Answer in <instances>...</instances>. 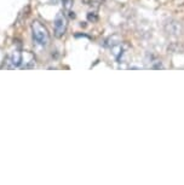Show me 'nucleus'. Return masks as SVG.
Masks as SVG:
<instances>
[{"instance_id": "6", "label": "nucleus", "mask_w": 184, "mask_h": 185, "mask_svg": "<svg viewBox=\"0 0 184 185\" xmlns=\"http://www.w3.org/2000/svg\"><path fill=\"white\" fill-rule=\"evenodd\" d=\"M68 13H69V17H70V18H75V13H74L72 10H69Z\"/></svg>"}, {"instance_id": "5", "label": "nucleus", "mask_w": 184, "mask_h": 185, "mask_svg": "<svg viewBox=\"0 0 184 185\" xmlns=\"http://www.w3.org/2000/svg\"><path fill=\"white\" fill-rule=\"evenodd\" d=\"M63 1H64V8H66V11H69L70 7H72V5H73V0H63Z\"/></svg>"}, {"instance_id": "1", "label": "nucleus", "mask_w": 184, "mask_h": 185, "mask_svg": "<svg viewBox=\"0 0 184 185\" xmlns=\"http://www.w3.org/2000/svg\"><path fill=\"white\" fill-rule=\"evenodd\" d=\"M32 38L33 41L41 47H46L50 44V33L40 21L32 23Z\"/></svg>"}, {"instance_id": "4", "label": "nucleus", "mask_w": 184, "mask_h": 185, "mask_svg": "<svg viewBox=\"0 0 184 185\" xmlns=\"http://www.w3.org/2000/svg\"><path fill=\"white\" fill-rule=\"evenodd\" d=\"M87 19H89L90 22H96V21L98 19V16H97L96 12H90V13L87 15Z\"/></svg>"}, {"instance_id": "3", "label": "nucleus", "mask_w": 184, "mask_h": 185, "mask_svg": "<svg viewBox=\"0 0 184 185\" xmlns=\"http://www.w3.org/2000/svg\"><path fill=\"white\" fill-rule=\"evenodd\" d=\"M22 63H23V53L21 51L16 50L11 55H9L7 58L5 59V68H7V69L19 68V67H22Z\"/></svg>"}, {"instance_id": "2", "label": "nucleus", "mask_w": 184, "mask_h": 185, "mask_svg": "<svg viewBox=\"0 0 184 185\" xmlns=\"http://www.w3.org/2000/svg\"><path fill=\"white\" fill-rule=\"evenodd\" d=\"M67 27H68L67 17L62 11H60L56 15L55 21H53V34H55V36L56 38H62L66 34Z\"/></svg>"}]
</instances>
